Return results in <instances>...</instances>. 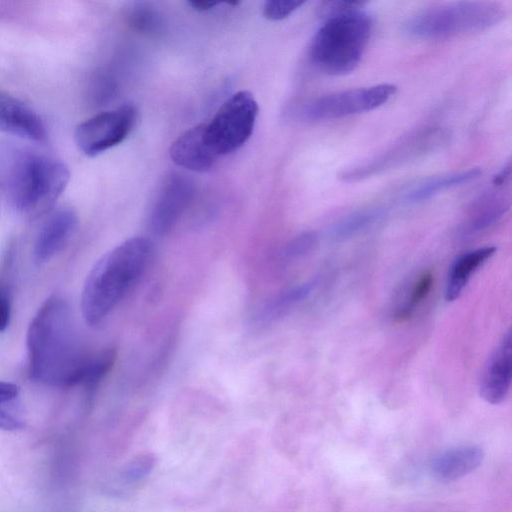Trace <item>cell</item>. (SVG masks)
<instances>
[{
	"mask_svg": "<svg viewBox=\"0 0 512 512\" xmlns=\"http://www.w3.org/2000/svg\"><path fill=\"white\" fill-rule=\"evenodd\" d=\"M30 378L38 383L71 387L82 383L90 358L83 350L70 306L51 295L33 316L27 331Z\"/></svg>",
	"mask_w": 512,
	"mask_h": 512,
	"instance_id": "cell-1",
	"label": "cell"
},
{
	"mask_svg": "<svg viewBox=\"0 0 512 512\" xmlns=\"http://www.w3.org/2000/svg\"><path fill=\"white\" fill-rule=\"evenodd\" d=\"M70 180L65 163L12 141H0V184L12 207L28 219L51 212Z\"/></svg>",
	"mask_w": 512,
	"mask_h": 512,
	"instance_id": "cell-2",
	"label": "cell"
},
{
	"mask_svg": "<svg viewBox=\"0 0 512 512\" xmlns=\"http://www.w3.org/2000/svg\"><path fill=\"white\" fill-rule=\"evenodd\" d=\"M154 253L143 236L129 238L106 252L84 281L80 308L85 323H102L146 272Z\"/></svg>",
	"mask_w": 512,
	"mask_h": 512,
	"instance_id": "cell-3",
	"label": "cell"
},
{
	"mask_svg": "<svg viewBox=\"0 0 512 512\" xmlns=\"http://www.w3.org/2000/svg\"><path fill=\"white\" fill-rule=\"evenodd\" d=\"M314 34L309 57L327 75L341 76L354 71L369 43L373 22L362 8L323 19Z\"/></svg>",
	"mask_w": 512,
	"mask_h": 512,
	"instance_id": "cell-4",
	"label": "cell"
},
{
	"mask_svg": "<svg viewBox=\"0 0 512 512\" xmlns=\"http://www.w3.org/2000/svg\"><path fill=\"white\" fill-rule=\"evenodd\" d=\"M503 16V8L494 2H456L419 12L405 23L404 29L418 38H445L489 28Z\"/></svg>",
	"mask_w": 512,
	"mask_h": 512,
	"instance_id": "cell-5",
	"label": "cell"
},
{
	"mask_svg": "<svg viewBox=\"0 0 512 512\" xmlns=\"http://www.w3.org/2000/svg\"><path fill=\"white\" fill-rule=\"evenodd\" d=\"M254 96L245 90L232 94L205 123L208 144L219 157L242 147L251 137L258 116Z\"/></svg>",
	"mask_w": 512,
	"mask_h": 512,
	"instance_id": "cell-6",
	"label": "cell"
},
{
	"mask_svg": "<svg viewBox=\"0 0 512 512\" xmlns=\"http://www.w3.org/2000/svg\"><path fill=\"white\" fill-rule=\"evenodd\" d=\"M396 91L395 85L385 83L323 95L306 103L301 109V117L320 121L368 112L384 105Z\"/></svg>",
	"mask_w": 512,
	"mask_h": 512,
	"instance_id": "cell-7",
	"label": "cell"
},
{
	"mask_svg": "<svg viewBox=\"0 0 512 512\" xmlns=\"http://www.w3.org/2000/svg\"><path fill=\"white\" fill-rule=\"evenodd\" d=\"M137 110L131 104L104 111L77 125L74 138L79 150L95 157L123 142L132 131Z\"/></svg>",
	"mask_w": 512,
	"mask_h": 512,
	"instance_id": "cell-8",
	"label": "cell"
},
{
	"mask_svg": "<svg viewBox=\"0 0 512 512\" xmlns=\"http://www.w3.org/2000/svg\"><path fill=\"white\" fill-rule=\"evenodd\" d=\"M195 194L193 181L172 173L163 181L150 209L148 226L157 236L168 234L177 224Z\"/></svg>",
	"mask_w": 512,
	"mask_h": 512,
	"instance_id": "cell-9",
	"label": "cell"
},
{
	"mask_svg": "<svg viewBox=\"0 0 512 512\" xmlns=\"http://www.w3.org/2000/svg\"><path fill=\"white\" fill-rule=\"evenodd\" d=\"M445 135L439 129H427L410 135L382 155L361 166L346 170L340 178L346 182L359 181L389 169L416 156L423 155L441 144Z\"/></svg>",
	"mask_w": 512,
	"mask_h": 512,
	"instance_id": "cell-10",
	"label": "cell"
},
{
	"mask_svg": "<svg viewBox=\"0 0 512 512\" xmlns=\"http://www.w3.org/2000/svg\"><path fill=\"white\" fill-rule=\"evenodd\" d=\"M78 226V216L70 207H62L48 213L34 242L33 257L43 264L65 248Z\"/></svg>",
	"mask_w": 512,
	"mask_h": 512,
	"instance_id": "cell-11",
	"label": "cell"
},
{
	"mask_svg": "<svg viewBox=\"0 0 512 512\" xmlns=\"http://www.w3.org/2000/svg\"><path fill=\"white\" fill-rule=\"evenodd\" d=\"M512 379V338L507 331L489 357L483 370L479 393L488 403L503 402L509 394Z\"/></svg>",
	"mask_w": 512,
	"mask_h": 512,
	"instance_id": "cell-12",
	"label": "cell"
},
{
	"mask_svg": "<svg viewBox=\"0 0 512 512\" xmlns=\"http://www.w3.org/2000/svg\"><path fill=\"white\" fill-rule=\"evenodd\" d=\"M0 132L37 142L46 138V129L38 114L18 98L2 91Z\"/></svg>",
	"mask_w": 512,
	"mask_h": 512,
	"instance_id": "cell-13",
	"label": "cell"
},
{
	"mask_svg": "<svg viewBox=\"0 0 512 512\" xmlns=\"http://www.w3.org/2000/svg\"><path fill=\"white\" fill-rule=\"evenodd\" d=\"M172 161L193 172H205L211 169L218 156L207 142L205 123L191 127L182 133L169 150Z\"/></svg>",
	"mask_w": 512,
	"mask_h": 512,
	"instance_id": "cell-14",
	"label": "cell"
},
{
	"mask_svg": "<svg viewBox=\"0 0 512 512\" xmlns=\"http://www.w3.org/2000/svg\"><path fill=\"white\" fill-rule=\"evenodd\" d=\"M510 198L501 190L494 188L481 196L471 205L462 223L459 235L470 238L498 222L509 210Z\"/></svg>",
	"mask_w": 512,
	"mask_h": 512,
	"instance_id": "cell-15",
	"label": "cell"
},
{
	"mask_svg": "<svg viewBox=\"0 0 512 512\" xmlns=\"http://www.w3.org/2000/svg\"><path fill=\"white\" fill-rule=\"evenodd\" d=\"M484 459L483 450L474 445L457 446L439 453L431 462L433 476L454 481L476 470Z\"/></svg>",
	"mask_w": 512,
	"mask_h": 512,
	"instance_id": "cell-16",
	"label": "cell"
},
{
	"mask_svg": "<svg viewBox=\"0 0 512 512\" xmlns=\"http://www.w3.org/2000/svg\"><path fill=\"white\" fill-rule=\"evenodd\" d=\"M496 252L495 246H484L458 256L453 262L445 286L448 302L458 299L475 272Z\"/></svg>",
	"mask_w": 512,
	"mask_h": 512,
	"instance_id": "cell-17",
	"label": "cell"
},
{
	"mask_svg": "<svg viewBox=\"0 0 512 512\" xmlns=\"http://www.w3.org/2000/svg\"><path fill=\"white\" fill-rule=\"evenodd\" d=\"M318 283L317 279H313L280 292L259 309L256 320L260 323H269L285 316L307 299Z\"/></svg>",
	"mask_w": 512,
	"mask_h": 512,
	"instance_id": "cell-18",
	"label": "cell"
},
{
	"mask_svg": "<svg viewBox=\"0 0 512 512\" xmlns=\"http://www.w3.org/2000/svg\"><path fill=\"white\" fill-rule=\"evenodd\" d=\"M481 173L479 168H471L465 171L431 178L412 189L407 195V199L411 202L428 199L443 190L473 181L477 179Z\"/></svg>",
	"mask_w": 512,
	"mask_h": 512,
	"instance_id": "cell-19",
	"label": "cell"
},
{
	"mask_svg": "<svg viewBox=\"0 0 512 512\" xmlns=\"http://www.w3.org/2000/svg\"><path fill=\"white\" fill-rule=\"evenodd\" d=\"M434 283L433 273L423 271L404 291L401 302L396 306L393 317L396 321L408 320L429 295Z\"/></svg>",
	"mask_w": 512,
	"mask_h": 512,
	"instance_id": "cell-20",
	"label": "cell"
},
{
	"mask_svg": "<svg viewBox=\"0 0 512 512\" xmlns=\"http://www.w3.org/2000/svg\"><path fill=\"white\" fill-rule=\"evenodd\" d=\"M382 214L383 211L379 208H370L352 213L335 223L330 228L329 235L334 240L345 239L371 225Z\"/></svg>",
	"mask_w": 512,
	"mask_h": 512,
	"instance_id": "cell-21",
	"label": "cell"
},
{
	"mask_svg": "<svg viewBox=\"0 0 512 512\" xmlns=\"http://www.w3.org/2000/svg\"><path fill=\"white\" fill-rule=\"evenodd\" d=\"M116 359V352L112 348H105L90 355L82 385L93 390L112 369Z\"/></svg>",
	"mask_w": 512,
	"mask_h": 512,
	"instance_id": "cell-22",
	"label": "cell"
},
{
	"mask_svg": "<svg viewBox=\"0 0 512 512\" xmlns=\"http://www.w3.org/2000/svg\"><path fill=\"white\" fill-rule=\"evenodd\" d=\"M315 232L302 233L290 240L280 253V260L284 263L292 262L307 254L317 243Z\"/></svg>",
	"mask_w": 512,
	"mask_h": 512,
	"instance_id": "cell-23",
	"label": "cell"
},
{
	"mask_svg": "<svg viewBox=\"0 0 512 512\" xmlns=\"http://www.w3.org/2000/svg\"><path fill=\"white\" fill-rule=\"evenodd\" d=\"M305 1L299 0H270L263 6V15L272 21H279L289 17L299 9Z\"/></svg>",
	"mask_w": 512,
	"mask_h": 512,
	"instance_id": "cell-24",
	"label": "cell"
},
{
	"mask_svg": "<svg viewBox=\"0 0 512 512\" xmlns=\"http://www.w3.org/2000/svg\"><path fill=\"white\" fill-rule=\"evenodd\" d=\"M154 464L155 459L149 454L137 456L126 465L123 476L128 482H137L151 472Z\"/></svg>",
	"mask_w": 512,
	"mask_h": 512,
	"instance_id": "cell-25",
	"label": "cell"
},
{
	"mask_svg": "<svg viewBox=\"0 0 512 512\" xmlns=\"http://www.w3.org/2000/svg\"><path fill=\"white\" fill-rule=\"evenodd\" d=\"M130 24L138 31L152 32L160 25L159 16L147 7H137L129 16Z\"/></svg>",
	"mask_w": 512,
	"mask_h": 512,
	"instance_id": "cell-26",
	"label": "cell"
},
{
	"mask_svg": "<svg viewBox=\"0 0 512 512\" xmlns=\"http://www.w3.org/2000/svg\"><path fill=\"white\" fill-rule=\"evenodd\" d=\"M364 5L365 3L360 1H324L318 7V15L325 19L345 11L362 8Z\"/></svg>",
	"mask_w": 512,
	"mask_h": 512,
	"instance_id": "cell-27",
	"label": "cell"
},
{
	"mask_svg": "<svg viewBox=\"0 0 512 512\" xmlns=\"http://www.w3.org/2000/svg\"><path fill=\"white\" fill-rule=\"evenodd\" d=\"M11 317V305L5 288L0 283V331H4L9 325Z\"/></svg>",
	"mask_w": 512,
	"mask_h": 512,
	"instance_id": "cell-28",
	"label": "cell"
},
{
	"mask_svg": "<svg viewBox=\"0 0 512 512\" xmlns=\"http://www.w3.org/2000/svg\"><path fill=\"white\" fill-rule=\"evenodd\" d=\"M23 427V423L10 413L0 409V429L15 431Z\"/></svg>",
	"mask_w": 512,
	"mask_h": 512,
	"instance_id": "cell-29",
	"label": "cell"
},
{
	"mask_svg": "<svg viewBox=\"0 0 512 512\" xmlns=\"http://www.w3.org/2000/svg\"><path fill=\"white\" fill-rule=\"evenodd\" d=\"M19 394V387L16 384L0 381V404L15 399Z\"/></svg>",
	"mask_w": 512,
	"mask_h": 512,
	"instance_id": "cell-30",
	"label": "cell"
},
{
	"mask_svg": "<svg viewBox=\"0 0 512 512\" xmlns=\"http://www.w3.org/2000/svg\"><path fill=\"white\" fill-rule=\"evenodd\" d=\"M511 176V165L510 162L507 163V165L502 168L493 178V185L494 188H502L510 180Z\"/></svg>",
	"mask_w": 512,
	"mask_h": 512,
	"instance_id": "cell-31",
	"label": "cell"
},
{
	"mask_svg": "<svg viewBox=\"0 0 512 512\" xmlns=\"http://www.w3.org/2000/svg\"><path fill=\"white\" fill-rule=\"evenodd\" d=\"M187 4L195 11L206 12L216 7L219 4V2L207 0H192L188 1Z\"/></svg>",
	"mask_w": 512,
	"mask_h": 512,
	"instance_id": "cell-32",
	"label": "cell"
}]
</instances>
